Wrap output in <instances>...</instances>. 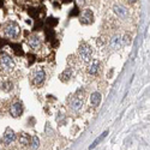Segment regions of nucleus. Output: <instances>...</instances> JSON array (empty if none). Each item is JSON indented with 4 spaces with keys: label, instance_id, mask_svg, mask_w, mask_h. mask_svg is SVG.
I'll return each instance as SVG.
<instances>
[{
    "label": "nucleus",
    "instance_id": "obj_21",
    "mask_svg": "<svg viewBox=\"0 0 150 150\" xmlns=\"http://www.w3.org/2000/svg\"><path fill=\"white\" fill-rule=\"evenodd\" d=\"M12 49H13V52L17 54V55H23V51H22V47L21 45H12Z\"/></svg>",
    "mask_w": 150,
    "mask_h": 150
},
{
    "label": "nucleus",
    "instance_id": "obj_24",
    "mask_svg": "<svg viewBox=\"0 0 150 150\" xmlns=\"http://www.w3.org/2000/svg\"><path fill=\"white\" fill-rule=\"evenodd\" d=\"M42 27H43V22L42 21H37L35 23V25H34V30H40V29H42Z\"/></svg>",
    "mask_w": 150,
    "mask_h": 150
},
{
    "label": "nucleus",
    "instance_id": "obj_30",
    "mask_svg": "<svg viewBox=\"0 0 150 150\" xmlns=\"http://www.w3.org/2000/svg\"><path fill=\"white\" fill-rule=\"evenodd\" d=\"M127 1H129V3H131V4H133V3H136V1H137V0H127Z\"/></svg>",
    "mask_w": 150,
    "mask_h": 150
},
{
    "label": "nucleus",
    "instance_id": "obj_19",
    "mask_svg": "<svg viewBox=\"0 0 150 150\" xmlns=\"http://www.w3.org/2000/svg\"><path fill=\"white\" fill-rule=\"evenodd\" d=\"M58 18H55V17H48L47 18V24H48V27H55V25H58Z\"/></svg>",
    "mask_w": 150,
    "mask_h": 150
},
{
    "label": "nucleus",
    "instance_id": "obj_25",
    "mask_svg": "<svg viewBox=\"0 0 150 150\" xmlns=\"http://www.w3.org/2000/svg\"><path fill=\"white\" fill-rule=\"evenodd\" d=\"M28 58H29V65L34 64L35 60H36V59H35V58H36V57H35V54H31V53H30V54H28Z\"/></svg>",
    "mask_w": 150,
    "mask_h": 150
},
{
    "label": "nucleus",
    "instance_id": "obj_3",
    "mask_svg": "<svg viewBox=\"0 0 150 150\" xmlns=\"http://www.w3.org/2000/svg\"><path fill=\"white\" fill-rule=\"evenodd\" d=\"M0 65H1L4 67V70H6V71H13L16 67L13 59L7 54H1V57H0Z\"/></svg>",
    "mask_w": 150,
    "mask_h": 150
},
{
    "label": "nucleus",
    "instance_id": "obj_15",
    "mask_svg": "<svg viewBox=\"0 0 150 150\" xmlns=\"http://www.w3.org/2000/svg\"><path fill=\"white\" fill-rule=\"evenodd\" d=\"M71 76H72L71 68H67V70H65L64 72L60 74V80H61V82H67V80H70Z\"/></svg>",
    "mask_w": 150,
    "mask_h": 150
},
{
    "label": "nucleus",
    "instance_id": "obj_22",
    "mask_svg": "<svg viewBox=\"0 0 150 150\" xmlns=\"http://www.w3.org/2000/svg\"><path fill=\"white\" fill-rule=\"evenodd\" d=\"M19 141H21V143H22V144H24V145H27V144H29V138H28V136H27L25 133H23V135L21 136V138H19Z\"/></svg>",
    "mask_w": 150,
    "mask_h": 150
},
{
    "label": "nucleus",
    "instance_id": "obj_29",
    "mask_svg": "<svg viewBox=\"0 0 150 150\" xmlns=\"http://www.w3.org/2000/svg\"><path fill=\"white\" fill-rule=\"evenodd\" d=\"M3 5H4V0H0V7H3Z\"/></svg>",
    "mask_w": 150,
    "mask_h": 150
},
{
    "label": "nucleus",
    "instance_id": "obj_17",
    "mask_svg": "<svg viewBox=\"0 0 150 150\" xmlns=\"http://www.w3.org/2000/svg\"><path fill=\"white\" fill-rule=\"evenodd\" d=\"M45 33H46V39H47L48 41H53V40L55 39V33H54V30H52V29H46Z\"/></svg>",
    "mask_w": 150,
    "mask_h": 150
},
{
    "label": "nucleus",
    "instance_id": "obj_11",
    "mask_svg": "<svg viewBox=\"0 0 150 150\" xmlns=\"http://www.w3.org/2000/svg\"><path fill=\"white\" fill-rule=\"evenodd\" d=\"M100 66H101V62L98 60H91L89 66H88V72L90 74H96L100 70Z\"/></svg>",
    "mask_w": 150,
    "mask_h": 150
},
{
    "label": "nucleus",
    "instance_id": "obj_4",
    "mask_svg": "<svg viewBox=\"0 0 150 150\" xmlns=\"http://www.w3.org/2000/svg\"><path fill=\"white\" fill-rule=\"evenodd\" d=\"M79 22L82 24H85V25H88V24H92L94 23V13H92V11L90 9H85L79 16Z\"/></svg>",
    "mask_w": 150,
    "mask_h": 150
},
{
    "label": "nucleus",
    "instance_id": "obj_10",
    "mask_svg": "<svg viewBox=\"0 0 150 150\" xmlns=\"http://www.w3.org/2000/svg\"><path fill=\"white\" fill-rule=\"evenodd\" d=\"M15 138H16L15 132H13V131H12L11 129H7V130L5 131V133H4L3 142L5 143V144H11V143L15 141Z\"/></svg>",
    "mask_w": 150,
    "mask_h": 150
},
{
    "label": "nucleus",
    "instance_id": "obj_20",
    "mask_svg": "<svg viewBox=\"0 0 150 150\" xmlns=\"http://www.w3.org/2000/svg\"><path fill=\"white\" fill-rule=\"evenodd\" d=\"M28 13H29V16H30V17H33V18H37V17H39V10L35 9V7H30V9L28 10Z\"/></svg>",
    "mask_w": 150,
    "mask_h": 150
},
{
    "label": "nucleus",
    "instance_id": "obj_9",
    "mask_svg": "<svg viewBox=\"0 0 150 150\" xmlns=\"http://www.w3.org/2000/svg\"><path fill=\"white\" fill-rule=\"evenodd\" d=\"M70 107L73 112H79L83 107V100L80 97H77V96L73 97L70 102Z\"/></svg>",
    "mask_w": 150,
    "mask_h": 150
},
{
    "label": "nucleus",
    "instance_id": "obj_16",
    "mask_svg": "<svg viewBox=\"0 0 150 150\" xmlns=\"http://www.w3.org/2000/svg\"><path fill=\"white\" fill-rule=\"evenodd\" d=\"M12 88H13V84H12V82H10V80H6V82L1 83V89L4 91H11Z\"/></svg>",
    "mask_w": 150,
    "mask_h": 150
},
{
    "label": "nucleus",
    "instance_id": "obj_2",
    "mask_svg": "<svg viewBox=\"0 0 150 150\" xmlns=\"http://www.w3.org/2000/svg\"><path fill=\"white\" fill-rule=\"evenodd\" d=\"M78 54H79V58L84 62H89L92 58V48L88 45V43L82 42L79 45V48H78Z\"/></svg>",
    "mask_w": 150,
    "mask_h": 150
},
{
    "label": "nucleus",
    "instance_id": "obj_5",
    "mask_svg": "<svg viewBox=\"0 0 150 150\" xmlns=\"http://www.w3.org/2000/svg\"><path fill=\"white\" fill-rule=\"evenodd\" d=\"M46 79V72L42 68H37L33 73V82L35 85H41Z\"/></svg>",
    "mask_w": 150,
    "mask_h": 150
},
{
    "label": "nucleus",
    "instance_id": "obj_12",
    "mask_svg": "<svg viewBox=\"0 0 150 150\" xmlns=\"http://www.w3.org/2000/svg\"><path fill=\"white\" fill-rule=\"evenodd\" d=\"M28 43H29V46L30 47H33V48H39L40 47V43H41V40H40V37L39 36H36V35H34V36H31L30 39L28 40Z\"/></svg>",
    "mask_w": 150,
    "mask_h": 150
},
{
    "label": "nucleus",
    "instance_id": "obj_23",
    "mask_svg": "<svg viewBox=\"0 0 150 150\" xmlns=\"http://www.w3.org/2000/svg\"><path fill=\"white\" fill-rule=\"evenodd\" d=\"M80 13V11H79V9H78V6H74V7L72 9V11L70 12V16L71 17H76V16H78Z\"/></svg>",
    "mask_w": 150,
    "mask_h": 150
},
{
    "label": "nucleus",
    "instance_id": "obj_8",
    "mask_svg": "<svg viewBox=\"0 0 150 150\" xmlns=\"http://www.w3.org/2000/svg\"><path fill=\"white\" fill-rule=\"evenodd\" d=\"M10 113L12 117H15V118H18L19 115H22L23 113V104L21 102H16L11 106V108H10Z\"/></svg>",
    "mask_w": 150,
    "mask_h": 150
},
{
    "label": "nucleus",
    "instance_id": "obj_26",
    "mask_svg": "<svg viewBox=\"0 0 150 150\" xmlns=\"http://www.w3.org/2000/svg\"><path fill=\"white\" fill-rule=\"evenodd\" d=\"M5 45H6V41L0 40V48H3V46H5Z\"/></svg>",
    "mask_w": 150,
    "mask_h": 150
},
{
    "label": "nucleus",
    "instance_id": "obj_1",
    "mask_svg": "<svg viewBox=\"0 0 150 150\" xmlns=\"http://www.w3.org/2000/svg\"><path fill=\"white\" fill-rule=\"evenodd\" d=\"M4 33H5V35L7 37H10V39H16V37L19 35V33H21V28H19V25H18L16 22L10 21V22H7L5 24Z\"/></svg>",
    "mask_w": 150,
    "mask_h": 150
},
{
    "label": "nucleus",
    "instance_id": "obj_27",
    "mask_svg": "<svg viewBox=\"0 0 150 150\" xmlns=\"http://www.w3.org/2000/svg\"><path fill=\"white\" fill-rule=\"evenodd\" d=\"M77 3H78L79 5H84V4H85V0H77Z\"/></svg>",
    "mask_w": 150,
    "mask_h": 150
},
{
    "label": "nucleus",
    "instance_id": "obj_18",
    "mask_svg": "<svg viewBox=\"0 0 150 150\" xmlns=\"http://www.w3.org/2000/svg\"><path fill=\"white\" fill-rule=\"evenodd\" d=\"M40 147V139L37 136H33V139H31V149L36 150L37 148Z\"/></svg>",
    "mask_w": 150,
    "mask_h": 150
},
{
    "label": "nucleus",
    "instance_id": "obj_6",
    "mask_svg": "<svg viewBox=\"0 0 150 150\" xmlns=\"http://www.w3.org/2000/svg\"><path fill=\"white\" fill-rule=\"evenodd\" d=\"M113 11H114V13L121 18V19H126V18L129 17V10L125 7L124 5H120V4H117L113 6Z\"/></svg>",
    "mask_w": 150,
    "mask_h": 150
},
{
    "label": "nucleus",
    "instance_id": "obj_13",
    "mask_svg": "<svg viewBox=\"0 0 150 150\" xmlns=\"http://www.w3.org/2000/svg\"><path fill=\"white\" fill-rule=\"evenodd\" d=\"M90 102H91L92 106H95V107H96V106H98L100 102H101V94L97 92V91L92 92L90 95Z\"/></svg>",
    "mask_w": 150,
    "mask_h": 150
},
{
    "label": "nucleus",
    "instance_id": "obj_14",
    "mask_svg": "<svg viewBox=\"0 0 150 150\" xmlns=\"http://www.w3.org/2000/svg\"><path fill=\"white\" fill-rule=\"evenodd\" d=\"M107 135H108V131H104V132H103L101 136H100V137H97V138H96L95 141L92 142V144L89 147V149L91 150V149H94V148H96V147L100 144V143H101V142H102V141L106 138V137H107Z\"/></svg>",
    "mask_w": 150,
    "mask_h": 150
},
{
    "label": "nucleus",
    "instance_id": "obj_7",
    "mask_svg": "<svg viewBox=\"0 0 150 150\" xmlns=\"http://www.w3.org/2000/svg\"><path fill=\"white\" fill-rule=\"evenodd\" d=\"M109 46L112 49H114V51H118V49H120L124 45H123V39L120 35H115L110 39L109 41Z\"/></svg>",
    "mask_w": 150,
    "mask_h": 150
},
{
    "label": "nucleus",
    "instance_id": "obj_28",
    "mask_svg": "<svg viewBox=\"0 0 150 150\" xmlns=\"http://www.w3.org/2000/svg\"><path fill=\"white\" fill-rule=\"evenodd\" d=\"M61 3H64V4H68V3H71L72 0H60Z\"/></svg>",
    "mask_w": 150,
    "mask_h": 150
}]
</instances>
